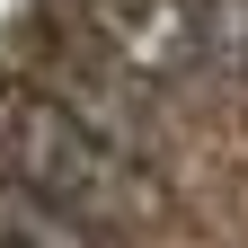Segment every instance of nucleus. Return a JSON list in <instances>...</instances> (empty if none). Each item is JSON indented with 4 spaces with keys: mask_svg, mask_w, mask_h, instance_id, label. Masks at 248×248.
<instances>
[{
    "mask_svg": "<svg viewBox=\"0 0 248 248\" xmlns=\"http://www.w3.org/2000/svg\"><path fill=\"white\" fill-rule=\"evenodd\" d=\"M0 177L62 204V213H80V222H98V231H133V222L169 213L160 160H142L115 133H98L45 80H0Z\"/></svg>",
    "mask_w": 248,
    "mask_h": 248,
    "instance_id": "nucleus-1",
    "label": "nucleus"
},
{
    "mask_svg": "<svg viewBox=\"0 0 248 248\" xmlns=\"http://www.w3.org/2000/svg\"><path fill=\"white\" fill-rule=\"evenodd\" d=\"M80 27L107 62H124L151 98L160 89L204 80V27H195V0H80Z\"/></svg>",
    "mask_w": 248,
    "mask_h": 248,
    "instance_id": "nucleus-2",
    "label": "nucleus"
},
{
    "mask_svg": "<svg viewBox=\"0 0 248 248\" xmlns=\"http://www.w3.org/2000/svg\"><path fill=\"white\" fill-rule=\"evenodd\" d=\"M0 248H115V231H98V222H80V213L0 177Z\"/></svg>",
    "mask_w": 248,
    "mask_h": 248,
    "instance_id": "nucleus-3",
    "label": "nucleus"
},
{
    "mask_svg": "<svg viewBox=\"0 0 248 248\" xmlns=\"http://www.w3.org/2000/svg\"><path fill=\"white\" fill-rule=\"evenodd\" d=\"M195 27H204V71L248 89V0H195Z\"/></svg>",
    "mask_w": 248,
    "mask_h": 248,
    "instance_id": "nucleus-4",
    "label": "nucleus"
}]
</instances>
